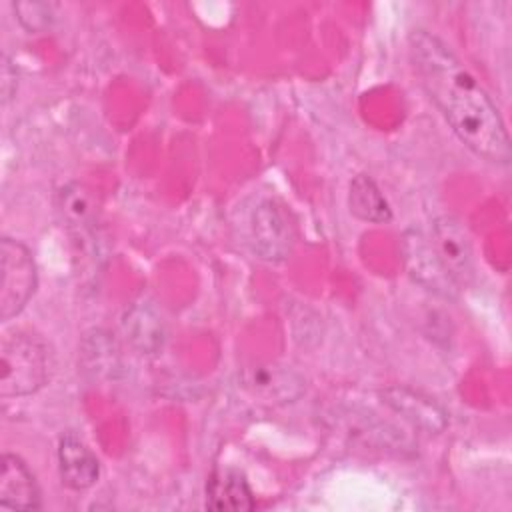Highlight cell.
<instances>
[{
    "label": "cell",
    "mask_w": 512,
    "mask_h": 512,
    "mask_svg": "<svg viewBox=\"0 0 512 512\" xmlns=\"http://www.w3.org/2000/svg\"><path fill=\"white\" fill-rule=\"evenodd\" d=\"M410 56L422 88L442 112L454 134L478 156L508 164L510 138L504 120L480 82L434 34L414 30Z\"/></svg>",
    "instance_id": "6da1fadb"
},
{
    "label": "cell",
    "mask_w": 512,
    "mask_h": 512,
    "mask_svg": "<svg viewBox=\"0 0 512 512\" xmlns=\"http://www.w3.org/2000/svg\"><path fill=\"white\" fill-rule=\"evenodd\" d=\"M0 396H26L40 390L50 372V354L38 338L24 332L6 334L0 346Z\"/></svg>",
    "instance_id": "7a4b0ae2"
},
{
    "label": "cell",
    "mask_w": 512,
    "mask_h": 512,
    "mask_svg": "<svg viewBox=\"0 0 512 512\" xmlns=\"http://www.w3.org/2000/svg\"><path fill=\"white\" fill-rule=\"evenodd\" d=\"M36 290V264L30 250L12 238L0 242V318L20 314Z\"/></svg>",
    "instance_id": "3957f363"
},
{
    "label": "cell",
    "mask_w": 512,
    "mask_h": 512,
    "mask_svg": "<svg viewBox=\"0 0 512 512\" xmlns=\"http://www.w3.org/2000/svg\"><path fill=\"white\" fill-rule=\"evenodd\" d=\"M432 246L452 282L462 288L474 280V250L462 222L452 214H440L432 222Z\"/></svg>",
    "instance_id": "277c9868"
},
{
    "label": "cell",
    "mask_w": 512,
    "mask_h": 512,
    "mask_svg": "<svg viewBox=\"0 0 512 512\" xmlns=\"http://www.w3.org/2000/svg\"><path fill=\"white\" fill-rule=\"evenodd\" d=\"M402 252H404L406 270L414 282H418L426 290L446 300H452L458 296V286L452 282V278L444 270L442 262L434 252L430 238L422 230L410 228L404 232Z\"/></svg>",
    "instance_id": "5b68a950"
},
{
    "label": "cell",
    "mask_w": 512,
    "mask_h": 512,
    "mask_svg": "<svg viewBox=\"0 0 512 512\" xmlns=\"http://www.w3.org/2000/svg\"><path fill=\"white\" fill-rule=\"evenodd\" d=\"M252 240L260 258L286 260L292 252V228L286 214L274 202H262L252 214Z\"/></svg>",
    "instance_id": "8992f818"
},
{
    "label": "cell",
    "mask_w": 512,
    "mask_h": 512,
    "mask_svg": "<svg viewBox=\"0 0 512 512\" xmlns=\"http://www.w3.org/2000/svg\"><path fill=\"white\" fill-rule=\"evenodd\" d=\"M382 402L394 410L400 418H404L414 428L426 432V434H440L446 424L448 416L432 398L404 388V386H392L380 392Z\"/></svg>",
    "instance_id": "52a82bcc"
},
{
    "label": "cell",
    "mask_w": 512,
    "mask_h": 512,
    "mask_svg": "<svg viewBox=\"0 0 512 512\" xmlns=\"http://www.w3.org/2000/svg\"><path fill=\"white\" fill-rule=\"evenodd\" d=\"M120 330L126 342L140 354H158L166 342V326L162 316L146 302H132L122 318Z\"/></svg>",
    "instance_id": "ba28073f"
},
{
    "label": "cell",
    "mask_w": 512,
    "mask_h": 512,
    "mask_svg": "<svg viewBox=\"0 0 512 512\" xmlns=\"http://www.w3.org/2000/svg\"><path fill=\"white\" fill-rule=\"evenodd\" d=\"M58 470L68 488L86 490L96 484L100 462L80 436L66 432L58 442Z\"/></svg>",
    "instance_id": "9c48e42d"
},
{
    "label": "cell",
    "mask_w": 512,
    "mask_h": 512,
    "mask_svg": "<svg viewBox=\"0 0 512 512\" xmlns=\"http://www.w3.org/2000/svg\"><path fill=\"white\" fill-rule=\"evenodd\" d=\"M0 506L14 510H36L40 508L38 484L22 462L14 454H4L2 476H0Z\"/></svg>",
    "instance_id": "30bf717a"
},
{
    "label": "cell",
    "mask_w": 512,
    "mask_h": 512,
    "mask_svg": "<svg viewBox=\"0 0 512 512\" xmlns=\"http://www.w3.org/2000/svg\"><path fill=\"white\" fill-rule=\"evenodd\" d=\"M246 386L268 402H292L304 392V380L280 364L252 368L246 374Z\"/></svg>",
    "instance_id": "8fae6325"
},
{
    "label": "cell",
    "mask_w": 512,
    "mask_h": 512,
    "mask_svg": "<svg viewBox=\"0 0 512 512\" xmlns=\"http://www.w3.org/2000/svg\"><path fill=\"white\" fill-rule=\"evenodd\" d=\"M206 508L220 512L252 510L254 496L244 474L232 468L214 472L206 484Z\"/></svg>",
    "instance_id": "7c38bea8"
},
{
    "label": "cell",
    "mask_w": 512,
    "mask_h": 512,
    "mask_svg": "<svg viewBox=\"0 0 512 512\" xmlns=\"http://www.w3.org/2000/svg\"><path fill=\"white\" fill-rule=\"evenodd\" d=\"M58 210L68 228L80 234V238L92 234L96 222V202L86 186L78 182L62 186L58 192Z\"/></svg>",
    "instance_id": "4fadbf2b"
},
{
    "label": "cell",
    "mask_w": 512,
    "mask_h": 512,
    "mask_svg": "<svg viewBox=\"0 0 512 512\" xmlns=\"http://www.w3.org/2000/svg\"><path fill=\"white\" fill-rule=\"evenodd\" d=\"M348 206H350V212L364 222L382 224L392 218V210L386 198L382 196L376 182L366 174H358L350 182Z\"/></svg>",
    "instance_id": "5bb4252c"
},
{
    "label": "cell",
    "mask_w": 512,
    "mask_h": 512,
    "mask_svg": "<svg viewBox=\"0 0 512 512\" xmlns=\"http://www.w3.org/2000/svg\"><path fill=\"white\" fill-rule=\"evenodd\" d=\"M82 366L94 378H110L120 366V354L114 338L104 330L86 334L82 342Z\"/></svg>",
    "instance_id": "9a60e30c"
},
{
    "label": "cell",
    "mask_w": 512,
    "mask_h": 512,
    "mask_svg": "<svg viewBox=\"0 0 512 512\" xmlns=\"http://www.w3.org/2000/svg\"><path fill=\"white\" fill-rule=\"evenodd\" d=\"M14 12L28 32H40L48 28L54 16L52 4L46 2H16Z\"/></svg>",
    "instance_id": "2e32d148"
},
{
    "label": "cell",
    "mask_w": 512,
    "mask_h": 512,
    "mask_svg": "<svg viewBox=\"0 0 512 512\" xmlns=\"http://www.w3.org/2000/svg\"><path fill=\"white\" fill-rule=\"evenodd\" d=\"M16 92V70H12L10 62L4 58V64H2V102L6 104L12 94Z\"/></svg>",
    "instance_id": "e0dca14e"
}]
</instances>
